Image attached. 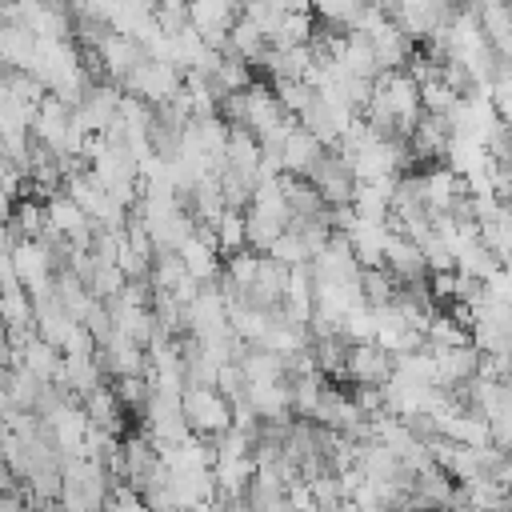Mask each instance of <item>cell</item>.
Returning a JSON list of instances; mask_svg holds the SVG:
<instances>
[{"mask_svg":"<svg viewBox=\"0 0 512 512\" xmlns=\"http://www.w3.org/2000/svg\"><path fill=\"white\" fill-rule=\"evenodd\" d=\"M112 496V476L100 460L60 456V508L64 512H104Z\"/></svg>","mask_w":512,"mask_h":512,"instance_id":"obj_1","label":"cell"},{"mask_svg":"<svg viewBox=\"0 0 512 512\" xmlns=\"http://www.w3.org/2000/svg\"><path fill=\"white\" fill-rule=\"evenodd\" d=\"M180 412H184L188 432L200 436V440H216V436H224L232 428V404L216 388H184Z\"/></svg>","mask_w":512,"mask_h":512,"instance_id":"obj_2","label":"cell"},{"mask_svg":"<svg viewBox=\"0 0 512 512\" xmlns=\"http://www.w3.org/2000/svg\"><path fill=\"white\" fill-rule=\"evenodd\" d=\"M180 84H184V72H180V68H172L168 60L144 56V60L132 68V76L124 80L120 92H128V96H136V100H144V104H168V100L180 92Z\"/></svg>","mask_w":512,"mask_h":512,"instance_id":"obj_3","label":"cell"},{"mask_svg":"<svg viewBox=\"0 0 512 512\" xmlns=\"http://www.w3.org/2000/svg\"><path fill=\"white\" fill-rule=\"evenodd\" d=\"M116 104H120V88L112 80H92L72 104V120L84 136H104L108 124L116 120Z\"/></svg>","mask_w":512,"mask_h":512,"instance_id":"obj_4","label":"cell"},{"mask_svg":"<svg viewBox=\"0 0 512 512\" xmlns=\"http://www.w3.org/2000/svg\"><path fill=\"white\" fill-rule=\"evenodd\" d=\"M304 180L316 184V192H320V200H324L328 208L352 204V196H356V176H352V164L344 160L340 148H324V156L316 160V168H312Z\"/></svg>","mask_w":512,"mask_h":512,"instance_id":"obj_5","label":"cell"},{"mask_svg":"<svg viewBox=\"0 0 512 512\" xmlns=\"http://www.w3.org/2000/svg\"><path fill=\"white\" fill-rule=\"evenodd\" d=\"M12 272H16V284L32 300L44 296V292H52L56 268H52V256H48V248L40 240H16L12 244Z\"/></svg>","mask_w":512,"mask_h":512,"instance_id":"obj_6","label":"cell"},{"mask_svg":"<svg viewBox=\"0 0 512 512\" xmlns=\"http://www.w3.org/2000/svg\"><path fill=\"white\" fill-rule=\"evenodd\" d=\"M344 380L352 388H384L392 380V352H384L376 340L352 344L348 364H344Z\"/></svg>","mask_w":512,"mask_h":512,"instance_id":"obj_7","label":"cell"},{"mask_svg":"<svg viewBox=\"0 0 512 512\" xmlns=\"http://www.w3.org/2000/svg\"><path fill=\"white\" fill-rule=\"evenodd\" d=\"M44 216H48V228H44V232L64 236L72 248H88V240H92V220L80 212V204H76L64 188L44 200Z\"/></svg>","mask_w":512,"mask_h":512,"instance_id":"obj_8","label":"cell"},{"mask_svg":"<svg viewBox=\"0 0 512 512\" xmlns=\"http://www.w3.org/2000/svg\"><path fill=\"white\" fill-rule=\"evenodd\" d=\"M96 360H100V368H104L108 380H116V376H144V372H148V352H144V344H136V340L120 336V332H112V336L96 348Z\"/></svg>","mask_w":512,"mask_h":512,"instance_id":"obj_9","label":"cell"},{"mask_svg":"<svg viewBox=\"0 0 512 512\" xmlns=\"http://www.w3.org/2000/svg\"><path fill=\"white\" fill-rule=\"evenodd\" d=\"M432 356V384L436 388H460L464 380L480 376V352L472 344L464 348H428Z\"/></svg>","mask_w":512,"mask_h":512,"instance_id":"obj_10","label":"cell"},{"mask_svg":"<svg viewBox=\"0 0 512 512\" xmlns=\"http://www.w3.org/2000/svg\"><path fill=\"white\" fill-rule=\"evenodd\" d=\"M284 116H288V112L280 108V100H276L272 84L252 80V88L244 92V128H248L256 140H264V136H268Z\"/></svg>","mask_w":512,"mask_h":512,"instance_id":"obj_11","label":"cell"},{"mask_svg":"<svg viewBox=\"0 0 512 512\" xmlns=\"http://www.w3.org/2000/svg\"><path fill=\"white\" fill-rule=\"evenodd\" d=\"M32 328H36L40 340H48L52 348L64 352V344H68V336L80 328V320H72V316L64 312V304H60L52 292H44V296L32 300Z\"/></svg>","mask_w":512,"mask_h":512,"instance_id":"obj_12","label":"cell"},{"mask_svg":"<svg viewBox=\"0 0 512 512\" xmlns=\"http://www.w3.org/2000/svg\"><path fill=\"white\" fill-rule=\"evenodd\" d=\"M384 268L392 272L396 284H420L428 280V264L420 256V244L400 236V232H388V244H384Z\"/></svg>","mask_w":512,"mask_h":512,"instance_id":"obj_13","label":"cell"},{"mask_svg":"<svg viewBox=\"0 0 512 512\" xmlns=\"http://www.w3.org/2000/svg\"><path fill=\"white\" fill-rule=\"evenodd\" d=\"M320 156H324V144H320L308 128L296 124V128L288 132V140L280 144V172H288V176H308Z\"/></svg>","mask_w":512,"mask_h":512,"instance_id":"obj_14","label":"cell"},{"mask_svg":"<svg viewBox=\"0 0 512 512\" xmlns=\"http://www.w3.org/2000/svg\"><path fill=\"white\" fill-rule=\"evenodd\" d=\"M344 236H348L352 256H356V264H360V268H384L388 224H380V220H360V216H356V224H352Z\"/></svg>","mask_w":512,"mask_h":512,"instance_id":"obj_15","label":"cell"},{"mask_svg":"<svg viewBox=\"0 0 512 512\" xmlns=\"http://www.w3.org/2000/svg\"><path fill=\"white\" fill-rule=\"evenodd\" d=\"M244 400H248L256 420H292V388H288V380H280V384H248Z\"/></svg>","mask_w":512,"mask_h":512,"instance_id":"obj_16","label":"cell"},{"mask_svg":"<svg viewBox=\"0 0 512 512\" xmlns=\"http://www.w3.org/2000/svg\"><path fill=\"white\" fill-rule=\"evenodd\" d=\"M224 160L232 172L248 176L252 184L260 180V160H264V148L260 140L248 132V128H228V144H224Z\"/></svg>","mask_w":512,"mask_h":512,"instance_id":"obj_17","label":"cell"},{"mask_svg":"<svg viewBox=\"0 0 512 512\" xmlns=\"http://www.w3.org/2000/svg\"><path fill=\"white\" fill-rule=\"evenodd\" d=\"M180 260H184V272L196 280V284H216V276H220V252L208 244V240H200L196 232H192V240H184L180 244Z\"/></svg>","mask_w":512,"mask_h":512,"instance_id":"obj_18","label":"cell"},{"mask_svg":"<svg viewBox=\"0 0 512 512\" xmlns=\"http://www.w3.org/2000/svg\"><path fill=\"white\" fill-rule=\"evenodd\" d=\"M236 364H240V372H244L248 384H280V380H288L284 356H276V352H268L260 344H248Z\"/></svg>","mask_w":512,"mask_h":512,"instance_id":"obj_19","label":"cell"},{"mask_svg":"<svg viewBox=\"0 0 512 512\" xmlns=\"http://www.w3.org/2000/svg\"><path fill=\"white\" fill-rule=\"evenodd\" d=\"M280 192H284V204H288L292 216H324V212H328V204L320 200L316 184L304 180V176H288V172H280Z\"/></svg>","mask_w":512,"mask_h":512,"instance_id":"obj_20","label":"cell"},{"mask_svg":"<svg viewBox=\"0 0 512 512\" xmlns=\"http://www.w3.org/2000/svg\"><path fill=\"white\" fill-rule=\"evenodd\" d=\"M472 344V332L464 320H456L448 308H436L428 328H424V348H464Z\"/></svg>","mask_w":512,"mask_h":512,"instance_id":"obj_21","label":"cell"},{"mask_svg":"<svg viewBox=\"0 0 512 512\" xmlns=\"http://www.w3.org/2000/svg\"><path fill=\"white\" fill-rule=\"evenodd\" d=\"M392 188L396 180H380V184H356V196H352V212L360 220H388L392 212Z\"/></svg>","mask_w":512,"mask_h":512,"instance_id":"obj_22","label":"cell"},{"mask_svg":"<svg viewBox=\"0 0 512 512\" xmlns=\"http://www.w3.org/2000/svg\"><path fill=\"white\" fill-rule=\"evenodd\" d=\"M268 324H272V316H268L264 308H252V304H240V300L228 304V328H232L244 344H260L264 332H268Z\"/></svg>","mask_w":512,"mask_h":512,"instance_id":"obj_23","label":"cell"},{"mask_svg":"<svg viewBox=\"0 0 512 512\" xmlns=\"http://www.w3.org/2000/svg\"><path fill=\"white\" fill-rule=\"evenodd\" d=\"M0 320H4V332H36L32 328V296L20 284L0 288Z\"/></svg>","mask_w":512,"mask_h":512,"instance_id":"obj_24","label":"cell"},{"mask_svg":"<svg viewBox=\"0 0 512 512\" xmlns=\"http://www.w3.org/2000/svg\"><path fill=\"white\" fill-rule=\"evenodd\" d=\"M184 280H188V272H184L180 252H156V256H152V268H148V284H152V292H168V296H172Z\"/></svg>","mask_w":512,"mask_h":512,"instance_id":"obj_25","label":"cell"},{"mask_svg":"<svg viewBox=\"0 0 512 512\" xmlns=\"http://www.w3.org/2000/svg\"><path fill=\"white\" fill-rule=\"evenodd\" d=\"M396 280H392V272L388 268H360V296H364V304L376 312V308H388L392 300H396Z\"/></svg>","mask_w":512,"mask_h":512,"instance_id":"obj_26","label":"cell"},{"mask_svg":"<svg viewBox=\"0 0 512 512\" xmlns=\"http://www.w3.org/2000/svg\"><path fill=\"white\" fill-rule=\"evenodd\" d=\"M508 488H500L496 480H476V484H460V504L472 512H500L508 504Z\"/></svg>","mask_w":512,"mask_h":512,"instance_id":"obj_27","label":"cell"},{"mask_svg":"<svg viewBox=\"0 0 512 512\" xmlns=\"http://www.w3.org/2000/svg\"><path fill=\"white\" fill-rule=\"evenodd\" d=\"M280 232H284L280 220H272V216H264V212H256V208H244V244H248L252 252L264 256Z\"/></svg>","mask_w":512,"mask_h":512,"instance_id":"obj_28","label":"cell"},{"mask_svg":"<svg viewBox=\"0 0 512 512\" xmlns=\"http://www.w3.org/2000/svg\"><path fill=\"white\" fill-rule=\"evenodd\" d=\"M212 236H216V252H220V260L232 256V252H240V248H248V244H244V212L224 208V212L212 220Z\"/></svg>","mask_w":512,"mask_h":512,"instance_id":"obj_29","label":"cell"},{"mask_svg":"<svg viewBox=\"0 0 512 512\" xmlns=\"http://www.w3.org/2000/svg\"><path fill=\"white\" fill-rule=\"evenodd\" d=\"M108 388H112L116 404H120L128 416L144 412V404H148V380H144V376H116V380H108Z\"/></svg>","mask_w":512,"mask_h":512,"instance_id":"obj_30","label":"cell"},{"mask_svg":"<svg viewBox=\"0 0 512 512\" xmlns=\"http://www.w3.org/2000/svg\"><path fill=\"white\" fill-rule=\"evenodd\" d=\"M420 256L428 264V276H440V272H456V252L448 244V236L432 232L428 240H420Z\"/></svg>","mask_w":512,"mask_h":512,"instance_id":"obj_31","label":"cell"},{"mask_svg":"<svg viewBox=\"0 0 512 512\" xmlns=\"http://www.w3.org/2000/svg\"><path fill=\"white\" fill-rule=\"evenodd\" d=\"M272 92H276V100H280V108L288 116H300L316 100V88L308 80H280V84H272Z\"/></svg>","mask_w":512,"mask_h":512,"instance_id":"obj_32","label":"cell"},{"mask_svg":"<svg viewBox=\"0 0 512 512\" xmlns=\"http://www.w3.org/2000/svg\"><path fill=\"white\" fill-rule=\"evenodd\" d=\"M460 104V96L444 84V80H428L420 84V112H432V116H452V108Z\"/></svg>","mask_w":512,"mask_h":512,"instance_id":"obj_33","label":"cell"},{"mask_svg":"<svg viewBox=\"0 0 512 512\" xmlns=\"http://www.w3.org/2000/svg\"><path fill=\"white\" fill-rule=\"evenodd\" d=\"M484 156L488 164H512V124L508 120H496L484 136Z\"/></svg>","mask_w":512,"mask_h":512,"instance_id":"obj_34","label":"cell"},{"mask_svg":"<svg viewBox=\"0 0 512 512\" xmlns=\"http://www.w3.org/2000/svg\"><path fill=\"white\" fill-rule=\"evenodd\" d=\"M264 256H272V260H280V264H288V268H300V264H308V260H312V256H308V248H304L292 232H280Z\"/></svg>","mask_w":512,"mask_h":512,"instance_id":"obj_35","label":"cell"},{"mask_svg":"<svg viewBox=\"0 0 512 512\" xmlns=\"http://www.w3.org/2000/svg\"><path fill=\"white\" fill-rule=\"evenodd\" d=\"M488 100H492L496 116L512 124V76H500V80H492V84H488Z\"/></svg>","mask_w":512,"mask_h":512,"instance_id":"obj_36","label":"cell"},{"mask_svg":"<svg viewBox=\"0 0 512 512\" xmlns=\"http://www.w3.org/2000/svg\"><path fill=\"white\" fill-rule=\"evenodd\" d=\"M488 184L500 204H512V164H488Z\"/></svg>","mask_w":512,"mask_h":512,"instance_id":"obj_37","label":"cell"},{"mask_svg":"<svg viewBox=\"0 0 512 512\" xmlns=\"http://www.w3.org/2000/svg\"><path fill=\"white\" fill-rule=\"evenodd\" d=\"M0 512H32V504L12 488V492H0Z\"/></svg>","mask_w":512,"mask_h":512,"instance_id":"obj_38","label":"cell"},{"mask_svg":"<svg viewBox=\"0 0 512 512\" xmlns=\"http://www.w3.org/2000/svg\"><path fill=\"white\" fill-rule=\"evenodd\" d=\"M268 512H300V508H296V504H292V500H288V496H284V500H276V504H272V508H268Z\"/></svg>","mask_w":512,"mask_h":512,"instance_id":"obj_39","label":"cell"},{"mask_svg":"<svg viewBox=\"0 0 512 512\" xmlns=\"http://www.w3.org/2000/svg\"><path fill=\"white\" fill-rule=\"evenodd\" d=\"M12 4H16V0H0V16H4V12L12 8Z\"/></svg>","mask_w":512,"mask_h":512,"instance_id":"obj_40","label":"cell"}]
</instances>
